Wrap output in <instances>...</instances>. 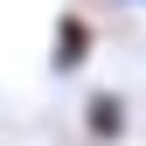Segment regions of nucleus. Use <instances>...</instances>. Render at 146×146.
<instances>
[{
    "instance_id": "obj_1",
    "label": "nucleus",
    "mask_w": 146,
    "mask_h": 146,
    "mask_svg": "<svg viewBox=\"0 0 146 146\" xmlns=\"http://www.w3.org/2000/svg\"><path fill=\"white\" fill-rule=\"evenodd\" d=\"M84 56H90V21H84V14H63V21H56V56H49V70H56V77H77Z\"/></svg>"
},
{
    "instance_id": "obj_2",
    "label": "nucleus",
    "mask_w": 146,
    "mask_h": 146,
    "mask_svg": "<svg viewBox=\"0 0 146 146\" xmlns=\"http://www.w3.org/2000/svg\"><path fill=\"white\" fill-rule=\"evenodd\" d=\"M84 125H90L98 139H118V132H125V104L111 98V90H90V111H84Z\"/></svg>"
},
{
    "instance_id": "obj_3",
    "label": "nucleus",
    "mask_w": 146,
    "mask_h": 146,
    "mask_svg": "<svg viewBox=\"0 0 146 146\" xmlns=\"http://www.w3.org/2000/svg\"><path fill=\"white\" fill-rule=\"evenodd\" d=\"M139 7H146V0H139Z\"/></svg>"
}]
</instances>
